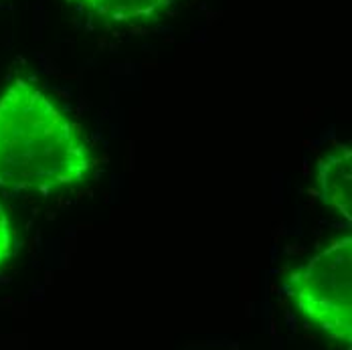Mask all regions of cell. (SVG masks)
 <instances>
[{
    "label": "cell",
    "instance_id": "6da1fadb",
    "mask_svg": "<svg viewBox=\"0 0 352 350\" xmlns=\"http://www.w3.org/2000/svg\"><path fill=\"white\" fill-rule=\"evenodd\" d=\"M91 171V150L65 111L33 81L14 79L0 96V188L49 195Z\"/></svg>",
    "mask_w": 352,
    "mask_h": 350
},
{
    "label": "cell",
    "instance_id": "7a4b0ae2",
    "mask_svg": "<svg viewBox=\"0 0 352 350\" xmlns=\"http://www.w3.org/2000/svg\"><path fill=\"white\" fill-rule=\"evenodd\" d=\"M296 308L340 347H352V237H340L289 274Z\"/></svg>",
    "mask_w": 352,
    "mask_h": 350
},
{
    "label": "cell",
    "instance_id": "3957f363",
    "mask_svg": "<svg viewBox=\"0 0 352 350\" xmlns=\"http://www.w3.org/2000/svg\"><path fill=\"white\" fill-rule=\"evenodd\" d=\"M318 193L326 207L352 221V150L338 146L318 164Z\"/></svg>",
    "mask_w": 352,
    "mask_h": 350
},
{
    "label": "cell",
    "instance_id": "277c9868",
    "mask_svg": "<svg viewBox=\"0 0 352 350\" xmlns=\"http://www.w3.org/2000/svg\"><path fill=\"white\" fill-rule=\"evenodd\" d=\"M89 12L111 23L148 21L168 8L175 0H79Z\"/></svg>",
    "mask_w": 352,
    "mask_h": 350
},
{
    "label": "cell",
    "instance_id": "5b68a950",
    "mask_svg": "<svg viewBox=\"0 0 352 350\" xmlns=\"http://www.w3.org/2000/svg\"><path fill=\"white\" fill-rule=\"evenodd\" d=\"M14 229L10 223V217L4 209L2 201H0V267L12 257L14 253Z\"/></svg>",
    "mask_w": 352,
    "mask_h": 350
}]
</instances>
